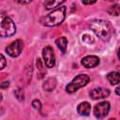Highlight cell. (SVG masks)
<instances>
[{
    "label": "cell",
    "mask_w": 120,
    "mask_h": 120,
    "mask_svg": "<svg viewBox=\"0 0 120 120\" xmlns=\"http://www.w3.org/2000/svg\"><path fill=\"white\" fill-rule=\"evenodd\" d=\"M90 28L102 40H108L112 36V27L107 21L94 20L90 22Z\"/></svg>",
    "instance_id": "cell-1"
},
{
    "label": "cell",
    "mask_w": 120,
    "mask_h": 120,
    "mask_svg": "<svg viewBox=\"0 0 120 120\" xmlns=\"http://www.w3.org/2000/svg\"><path fill=\"white\" fill-rule=\"evenodd\" d=\"M66 17V7L62 6L54 9L50 14L46 15L41 19V23L45 26H56L63 22Z\"/></svg>",
    "instance_id": "cell-2"
},
{
    "label": "cell",
    "mask_w": 120,
    "mask_h": 120,
    "mask_svg": "<svg viewBox=\"0 0 120 120\" xmlns=\"http://www.w3.org/2000/svg\"><path fill=\"white\" fill-rule=\"evenodd\" d=\"M90 81V78L88 75L86 74H79L78 76H76L67 86H66V90L68 93H74L76 92L79 88L86 85Z\"/></svg>",
    "instance_id": "cell-3"
},
{
    "label": "cell",
    "mask_w": 120,
    "mask_h": 120,
    "mask_svg": "<svg viewBox=\"0 0 120 120\" xmlns=\"http://www.w3.org/2000/svg\"><path fill=\"white\" fill-rule=\"evenodd\" d=\"M16 32V26L13 21L9 17H5L2 19L1 27H0V35L2 38L11 37Z\"/></svg>",
    "instance_id": "cell-4"
},
{
    "label": "cell",
    "mask_w": 120,
    "mask_h": 120,
    "mask_svg": "<svg viewBox=\"0 0 120 120\" xmlns=\"http://www.w3.org/2000/svg\"><path fill=\"white\" fill-rule=\"evenodd\" d=\"M22 47H23L22 41L21 39H17L6 47V52L9 56L17 57L21 54V52L22 51Z\"/></svg>",
    "instance_id": "cell-5"
},
{
    "label": "cell",
    "mask_w": 120,
    "mask_h": 120,
    "mask_svg": "<svg viewBox=\"0 0 120 120\" xmlns=\"http://www.w3.org/2000/svg\"><path fill=\"white\" fill-rule=\"evenodd\" d=\"M42 56L44 59V63L45 66L47 68H53L55 65V57H54V53H53V50L52 47L47 46L45 48H43L42 50Z\"/></svg>",
    "instance_id": "cell-6"
},
{
    "label": "cell",
    "mask_w": 120,
    "mask_h": 120,
    "mask_svg": "<svg viewBox=\"0 0 120 120\" xmlns=\"http://www.w3.org/2000/svg\"><path fill=\"white\" fill-rule=\"evenodd\" d=\"M110 108H111V106L108 101L99 102L94 108V114L98 118H103L108 114Z\"/></svg>",
    "instance_id": "cell-7"
},
{
    "label": "cell",
    "mask_w": 120,
    "mask_h": 120,
    "mask_svg": "<svg viewBox=\"0 0 120 120\" xmlns=\"http://www.w3.org/2000/svg\"><path fill=\"white\" fill-rule=\"evenodd\" d=\"M90 98L92 99H100V98H107L110 95V90L107 88H102V87H98V88H95L90 92Z\"/></svg>",
    "instance_id": "cell-8"
},
{
    "label": "cell",
    "mask_w": 120,
    "mask_h": 120,
    "mask_svg": "<svg viewBox=\"0 0 120 120\" xmlns=\"http://www.w3.org/2000/svg\"><path fill=\"white\" fill-rule=\"evenodd\" d=\"M99 64V58L96 55H87L82 58V65L86 68H92Z\"/></svg>",
    "instance_id": "cell-9"
},
{
    "label": "cell",
    "mask_w": 120,
    "mask_h": 120,
    "mask_svg": "<svg viewBox=\"0 0 120 120\" xmlns=\"http://www.w3.org/2000/svg\"><path fill=\"white\" fill-rule=\"evenodd\" d=\"M90 111H91V106L86 101L80 103L77 107V112L82 116H88L90 114Z\"/></svg>",
    "instance_id": "cell-10"
},
{
    "label": "cell",
    "mask_w": 120,
    "mask_h": 120,
    "mask_svg": "<svg viewBox=\"0 0 120 120\" xmlns=\"http://www.w3.org/2000/svg\"><path fill=\"white\" fill-rule=\"evenodd\" d=\"M107 79H108V81L110 82L111 84H112V85L117 84V83L120 82V73L116 72V71L110 72L107 75Z\"/></svg>",
    "instance_id": "cell-11"
},
{
    "label": "cell",
    "mask_w": 120,
    "mask_h": 120,
    "mask_svg": "<svg viewBox=\"0 0 120 120\" xmlns=\"http://www.w3.org/2000/svg\"><path fill=\"white\" fill-rule=\"evenodd\" d=\"M55 43H56L57 47L61 50V52L63 53H65L67 51V46H68V39L65 37H61L55 40Z\"/></svg>",
    "instance_id": "cell-12"
},
{
    "label": "cell",
    "mask_w": 120,
    "mask_h": 120,
    "mask_svg": "<svg viewBox=\"0 0 120 120\" xmlns=\"http://www.w3.org/2000/svg\"><path fill=\"white\" fill-rule=\"evenodd\" d=\"M56 86V80L55 78H49L43 83V88L46 91H52Z\"/></svg>",
    "instance_id": "cell-13"
},
{
    "label": "cell",
    "mask_w": 120,
    "mask_h": 120,
    "mask_svg": "<svg viewBox=\"0 0 120 120\" xmlns=\"http://www.w3.org/2000/svg\"><path fill=\"white\" fill-rule=\"evenodd\" d=\"M63 3H64V1H52V0H50V1H45L44 6L47 9H52L54 8H58Z\"/></svg>",
    "instance_id": "cell-14"
},
{
    "label": "cell",
    "mask_w": 120,
    "mask_h": 120,
    "mask_svg": "<svg viewBox=\"0 0 120 120\" xmlns=\"http://www.w3.org/2000/svg\"><path fill=\"white\" fill-rule=\"evenodd\" d=\"M108 12L110 15H112V16H118L120 14V6L118 4H114L112 5L109 9H108Z\"/></svg>",
    "instance_id": "cell-15"
},
{
    "label": "cell",
    "mask_w": 120,
    "mask_h": 120,
    "mask_svg": "<svg viewBox=\"0 0 120 120\" xmlns=\"http://www.w3.org/2000/svg\"><path fill=\"white\" fill-rule=\"evenodd\" d=\"M14 94L16 96V98L19 99V100H23L24 99V94H23V91L22 88H17L15 91H14Z\"/></svg>",
    "instance_id": "cell-16"
},
{
    "label": "cell",
    "mask_w": 120,
    "mask_h": 120,
    "mask_svg": "<svg viewBox=\"0 0 120 120\" xmlns=\"http://www.w3.org/2000/svg\"><path fill=\"white\" fill-rule=\"evenodd\" d=\"M32 106H33V108H34L35 110H37V111H38V112L41 111V102H40L38 99H34V100L32 101Z\"/></svg>",
    "instance_id": "cell-17"
},
{
    "label": "cell",
    "mask_w": 120,
    "mask_h": 120,
    "mask_svg": "<svg viewBox=\"0 0 120 120\" xmlns=\"http://www.w3.org/2000/svg\"><path fill=\"white\" fill-rule=\"evenodd\" d=\"M5 66H6V58H5V56L3 54H1V66H0V68L3 69L5 68Z\"/></svg>",
    "instance_id": "cell-18"
},
{
    "label": "cell",
    "mask_w": 120,
    "mask_h": 120,
    "mask_svg": "<svg viewBox=\"0 0 120 120\" xmlns=\"http://www.w3.org/2000/svg\"><path fill=\"white\" fill-rule=\"evenodd\" d=\"M8 85H9V82H3L1 83L0 86H1L2 89H5V88H8Z\"/></svg>",
    "instance_id": "cell-19"
},
{
    "label": "cell",
    "mask_w": 120,
    "mask_h": 120,
    "mask_svg": "<svg viewBox=\"0 0 120 120\" xmlns=\"http://www.w3.org/2000/svg\"><path fill=\"white\" fill-rule=\"evenodd\" d=\"M115 93H116L117 95H119V96H120V85L115 89Z\"/></svg>",
    "instance_id": "cell-20"
},
{
    "label": "cell",
    "mask_w": 120,
    "mask_h": 120,
    "mask_svg": "<svg viewBox=\"0 0 120 120\" xmlns=\"http://www.w3.org/2000/svg\"><path fill=\"white\" fill-rule=\"evenodd\" d=\"M96 2H82V4L84 5H92V4H95Z\"/></svg>",
    "instance_id": "cell-21"
},
{
    "label": "cell",
    "mask_w": 120,
    "mask_h": 120,
    "mask_svg": "<svg viewBox=\"0 0 120 120\" xmlns=\"http://www.w3.org/2000/svg\"><path fill=\"white\" fill-rule=\"evenodd\" d=\"M118 57H119V59H120V50H119V52H118Z\"/></svg>",
    "instance_id": "cell-22"
},
{
    "label": "cell",
    "mask_w": 120,
    "mask_h": 120,
    "mask_svg": "<svg viewBox=\"0 0 120 120\" xmlns=\"http://www.w3.org/2000/svg\"><path fill=\"white\" fill-rule=\"evenodd\" d=\"M109 120H116L115 118H111V119H109Z\"/></svg>",
    "instance_id": "cell-23"
}]
</instances>
